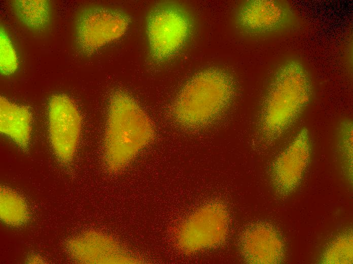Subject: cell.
Returning a JSON list of instances; mask_svg holds the SVG:
<instances>
[{"instance_id": "cell-6", "label": "cell", "mask_w": 353, "mask_h": 264, "mask_svg": "<svg viewBox=\"0 0 353 264\" xmlns=\"http://www.w3.org/2000/svg\"><path fill=\"white\" fill-rule=\"evenodd\" d=\"M235 19L243 32L256 36L290 30L298 24L290 5L276 0L244 1L236 9Z\"/></svg>"}, {"instance_id": "cell-16", "label": "cell", "mask_w": 353, "mask_h": 264, "mask_svg": "<svg viewBox=\"0 0 353 264\" xmlns=\"http://www.w3.org/2000/svg\"><path fill=\"white\" fill-rule=\"evenodd\" d=\"M19 61L14 46L5 29L0 31V69L1 74L10 75L18 69Z\"/></svg>"}, {"instance_id": "cell-13", "label": "cell", "mask_w": 353, "mask_h": 264, "mask_svg": "<svg viewBox=\"0 0 353 264\" xmlns=\"http://www.w3.org/2000/svg\"><path fill=\"white\" fill-rule=\"evenodd\" d=\"M12 10L19 21L30 30L42 31L50 25L52 7L48 0H14Z\"/></svg>"}, {"instance_id": "cell-18", "label": "cell", "mask_w": 353, "mask_h": 264, "mask_svg": "<svg viewBox=\"0 0 353 264\" xmlns=\"http://www.w3.org/2000/svg\"><path fill=\"white\" fill-rule=\"evenodd\" d=\"M29 262L32 263H43V260L38 256H33L30 258Z\"/></svg>"}, {"instance_id": "cell-14", "label": "cell", "mask_w": 353, "mask_h": 264, "mask_svg": "<svg viewBox=\"0 0 353 264\" xmlns=\"http://www.w3.org/2000/svg\"><path fill=\"white\" fill-rule=\"evenodd\" d=\"M0 216L5 223L12 226L23 224L28 217L25 200L18 193L7 187L1 189Z\"/></svg>"}, {"instance_id": "cell-17", "label": "cell", "mask_w": 353, "mask_h": 264, "mask_svg": "<svg viewBox=\"0 0 353 264\" xmlns=\"http://www.w3.org/2000/svg\"><path fill=\"white\" fill-rule=\"evenodd\" d=\"M352 241L350 235L337 239L329 247L324 257L329 263H350L352 260Z\"/></svg>"}, {"instance_id": "cell-7", "label": "cell", "mask_w": 353, "mask_h": 264, "mask_svg": "<svg viewBox=\"0 0 353 264\" xmlns=\"http://www.w3.org/2000/svg\"><path fill=\"white\" fill-rule=\"evenodd\" d=\"M49 121L56 154L61 160H70L75 154L81 130V117L77 107L66 95H53L49 105Z\"/></svg>"}, {"instance_id": "cell-11", "label": "cell", "mask_w": 353, "mask_h": 264, "mask_svg": "<svg viewBox=\"0 0 353 264\" xmlns=\"http://www.w3.org/2000/svg\"><path fill=\"white\" fill-rule=\"evenodd\" d=\"M245 257L254 263L277 262L281 258L283 246L277 234L265 225H257L250 228L242 241Z\"/></svg>"}, {"instance_id": "cell-10", "label": "cell", "mask_w": 353, "mask_h": 264, "mask_svg": "<svg viewBox=\"0 0 353 264\" xmlns=\"http://www.w3.org/2000/svg\"><path fill=\"white\" fill-rule=\"evenodd\" d=\"M68 250L75 260L83 263H113L118 261L116 245L108 237L89 232L72 239Z\"/></svg>"}, {"instance_id": "cell-15", "label": "cell", "mask_w": 353, "mask_h": 264, "mask_svg": "<svg viewBox=\"0 0 353 264\" xmlns=\"http://www.w3.org/2000/svg\"><path fill=\"white\" fill-rule=\"evenodd\" d=\"M353 123L350 119L342 120L337 130V145L341 156L343 169L350 181L352 175Z\"/></svg>"}, {"instance_id": "cell-8", "label": "cell", "mask_w": 353, "mask_h": 264, "mask_svg": "<svg viewBox=\"0 0 353 264\" xmlns=\"http://www.w3.org/2000/svg\"><path fill=\"white\" fill-rule=\"evenodd\" d=\"M311 140L308 128H301L274 161L271 177L278 192L289 193L301 182L310 162Z\"/></svg>"}, {"instance_id": "cell-12", "label": "cell", "mask_w": 353, "mask_h": 264, "mask_svg": "<svg viewBox=\"0 0 353 264\" xmlns=\"http://www.w3.org/2000/svg\"><path fill=\"white\" fill-rule=\"evenodd\" d=\"M31 115L29 109L1 97L0 100L1 131L11 138L19 145L25 147L31 131Z\"/></svg>"}, {"instance_id": "cell-9", "label": "cell", "mask_w": 353, "mask_h": 264, "mask_svg": "<svg viewBox=\"0 0 353 264\" xmlns=\"http://www.w3.org/2000/svg\"><path fill=\"white\" fill-rule=\"evenodd\" d=\"M226 218L223 209L215 205L202 209L184 226L189 247L195 249L211 246L224 237Z\"/></svg>"}, {"instance_id": "cell-5", "label": "cell", "mask_w": 353, "mask_h": 264, "mask_svg": "<svg viewBox=\"0 0 353 264\" xmlns=\"http://www.w3.org/2000/svg\"><path fill=\"white\" fill-rule=\"evenodd\" d=\"M130 23L129 15L120 9L97 5L86 6L79 11L75 21L77 47L82 54L92 55L122 38Z\"/></svg>"}, {"instance_id": "cell-2", "label": "cell", "mask_w": 353, "mask_h": 264, "mask_svg": "<svg viewBox=\"0 0 353 264\" xmlns=\"http://www.w3.org/2000/svg\"><path fill=\"white\" fill-rule=\"evenodd\" d=\"M148 116L128 94L117 91L110 102L105 138L107 164L110 170L122 168L153 139Z\"/></svg>"}, {"instance_id": "cell-1", "label": "cell", "mask_w": 353, "mask_h": 264, "mask_svg": "<svg viewBox=\"0 0 353 264\" xmlns=\"http://www.w3.org/2000/svg\"><path fill=\"white\" fill-rule=\"evenodd\" d=\"M310 77L301 62L287 61L276 72L264 101L260 130L266 140L273 142L295 123L312 95Z\"/></svg>"}, {"instance_id": "cell-4", "label": "cell", "mask_w": 353, "mask_h": 264, "mask_svg": "<svg viewBox=\"0 0 353 264\" xmlns=\"http://www.w3.org/2000/svg\"><path fill=\"white\" fill-rule=\"evenodd\" d=\"M193 30L191 15L181 4L170 1L155 4L146 21L150 61L159 65L172 59L186 46Z\"/></svg>"}, {"instance_id": "cell-3", "label": "cell", "mask_w": 353, "mask_h": 264, "mask_svg": "<svg viewBox=\"0 0 353 264\" xmlns=\"http://www.w3.org/2000/svg\"><path fill=\"white\" fill-rule=\"evenodd\" d=\"M234 93V81L227 71L218 68L202 70L180 91L173 105V115L186 126H203L225 111Z\"/></svg>"}]
</instances>
